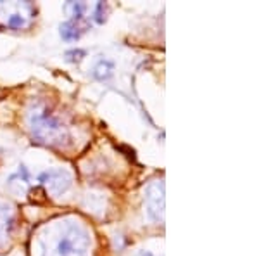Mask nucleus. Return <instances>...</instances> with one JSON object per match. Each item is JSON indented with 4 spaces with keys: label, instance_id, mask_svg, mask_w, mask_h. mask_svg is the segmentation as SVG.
<instances>
[{
    "label": "nucleus",
    "instance_id": "obj_5",
    "mask_svg": "<svg viewBox=\"0 0 259 256\" xmlns=\"http://www.w3.org/2000/svg\"><path fill=\"white\" fill-rule=\"evenodd\" d=\"M38 180L47 187V191L50 192L52 196H62L64 192H68V189L71 187V175L68 173L66 170H47L40 175Z\"/></svg>",
    "mask_w": 259,
    "mask_h": 256
},
{
    "label": "nucleus",
    "instance_id": "obj_12",
    "mask_svg": "<svg viewBox=\"0 0 259 256\" xmlns=\"http://www.w3.org/2000/svg\"><path fill=\"white\" fill-rule=\"evenodd\" d=\"M85 56H87V52L83 49H71L64 54V57L68 62H80Z\"/></svg>",
    "mask_w": 259,
    "mask_h": 256
},
{
    "label": "nucleus",
    "instance_id": "obj_3",
    "mask_svg": "<svg viewBox=\"0 0 259 256\" xmlns=\"http://www.w3.org/2000/svg\"><path fill=\"white\" fill-rule=\"evenodd\" d=\"M0 12L6 16V26L12 30L28 28L35 18V7L30 2H0Z\"/></svg>",
    "mask_w": 259,
    "mask_h": 256
},
{
    "label": "nucleus",
    "instance_id": "obj_8",
    "mask_svg": "<svg viewBox=\"0 0 259 256\" xmlns=\"http://www.w3.org/2000/svg\"><path fill=\"white\" fill-rule=\"evenodd\" d=\"M7 186L16 196H24L30 189V182H28V171L24 166H19V171L14 175H11Z\"/></svg>",
    "mask_w": 259,
    "mask_h": 256
},
{
    "label": "nucleus",
    "instance_id": "obj_1",
    "mask_svg": "<svg viewBox=\"0 0 259 256\" xmlns=\"http://www.w3.org/2000/svg\"><path fill=\"white\" fill-rule=\"evenodd\" d=\"M41 256H89L90 234L78 220L64 218L45 227L40 236Z\"/></svg>",
    "mask_w": 259,
    "mask_h": 256
},
{
    "label": "nucleus",
    "instance_id": "obj_6",
    "mask_svg": "<svg viewBox=\"0 0 259 256\" xmlns=\"http://www.w3.org/2000/svg\"><path fill=\"white\" fill-rule=\"evenodd\" d=\"M14 230V211L7 204H0V247L7 244Z\"/></svg>",
    "mask_w": 259,
    "mask_h": 256
},
{
    "label": "nucleus",
    "instance_id": "obj_10",
    "mask_svg": "<svg viewBox=\"0 0 259 256\" xmlns=\"http://www.w3.org/2000/svg\"><path fill=\"white\" fill-rule=\"evenodd\" d=\"M64 11L69 12L71 19L83 21V16H85V11H87V4H83V2H68L64 6Z\"/></svg>",
    "mask_w": 259,
    "mask_h": 256
},
{
    "label": "nucleus",
    "instance_id": "obj_11",
    "mask_svg": "<svg viewBox=\"0 0 259 256\" xmlns=\"http://www.w3.org/2000/svg\"><path fill=\"white\" fill-rule=\"evenodd\" d=\"M94 19H95V23H99V24H102L104 21L107 19V6L104 2H97L95 11H94Z\"/></svg>",
    "mask_w": 259,
    "mask_h": 256
},
{
    "label": "nucleus",
    "instance_id": "obj_7",
    "mask_svg": "<svg viewBox=\"0 0 259 256\" xmlns=\"http://www.w3.org/2000/svg\"><path fill=\"white\" fill-rule=\"evenodd\" d=\"M87 30H89V24H87L85 21L69 19V21H66V23L61 24L59 33L66 42H74V40H80L81 35Z\"/></svg>",
    "mask_w": 259,
    "mask_h": 256
},
{
    "label": "nucleus",
    "instance_id": "obj_9",
    "mask_svg": "<svg viewBox=\"0 0 259 256\" xmlns=\"http://www.w3.org/2000/svg\"><path fill=\"white\" fill-rule=\"evenodd\" d=\"M92 75H94V78L99 80V82H107V80H111L112 75H114V62L109 59L97 61V64L92 68Z\"/></svg>",
    "mask_w": 259,
    "mask_h": 256
},
{
    "label": "nucleus",
    "instance_id": "obj_2",
    "mask_svg": "<svg viewBox=\"0 0 259 256\" xmlns=\"http://www.w3.org/2000/svg\"><path fill=\"white\" fill-rule=\"evenodd\" d=\"M28 127L33 138L45 145L62 148L69 142V130L45 104H33L28 113Z\"/></svg>",
    "mask_w": 259,
    "mask_h": 256
},
{
    "label": "nucleus",
    "instance_id": "obj_4",
    "mask_svg": "<svg viewBox=\"0 0 259 256\" xmlns=\"http://www.w3.org/2000/svg\"><path fill=\"white\" fill-rule=\"evenodd\" d=\"M145 213L152 222L162 224L164 222V182L154 180L145 187L144 192Z\"/></svg>",
    "mask_w": 259,
    "mask_h": 256
}]
</instances>
